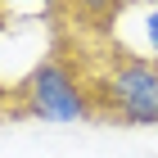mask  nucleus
I'll use <instances>...</instances> for the list:
<instances>
[{
  "label": "nucleus",
  "mask_w": 158,
  "mask_h": 158,
  "mask_svg": "<svg viewBox=\"0 0 158 158\" xmlns=\"http://www.w3.org/2000/svg\"><path fill=\"white\" fill-rule=\"evenodd\" d=\"M50 54L73 73L86 99V122L104 127H158V54L135 50L109 32L50 27Z\"/></svg>",
  "instance_id": "nucleus-1"
},
{
  "label": "nucleus",
  "mask_w": 158,
  "mask_h": 158,
  "mask_svg": "<svg viewBox=\"0 0 158 158\" xmlns=\"http://www.w3.org/2000/svg\"><path fill=\"white\" fill-rule=\"evenodd\" d=\"M0 122H86V99L73 73L45 54L18 81H0Z\"/></svg>",
  "instance_id": "nucleus-2"
},
{
  "label": "nucleus",
  "mask_w": 158,
  "mask_h": 158,
  "mask_svg": "<svg viewBox=\"0 0 158 158\" xmlns=\"http://www.w3.org/2000/svg\"><path fill=\"white\" fill-rule=\"evenodd\" d=\"M158 5V0H50L45 18L50 27H63V32H95V36H109L118 32V23L127 14Z\"/></svg>",
  "instance_id": "nucleus-3"
},
{
  "label": "nucleus",
  "mask_w": 158,
  "mask_h": 158,
  "mask_svg": "<svg viewBox=\"0 0 158 158\" xmlns=\"http://www.w3.org/2000/svg\"><path fill=\"white\" fill-rule=\"evenodd\" d=\"M140 32H145V41H149V54H158V5H145V14H140Z\"/></svg>",
  "instance_id": "nucleus-4"
},
{
  "label": "nucleus",
  "mask_w": 158,
  "mask_h": 158,
  "mask_svg": "<svg viewBox=\"0 0 158 158\" xmlns=\"http://www.w3.org/2000/svg\"><path fill=\"white\" fill-rule=\"evenodd\" d=\"M0 32H5V0H0Z\"/></svg>",
  "instance_id": "nucleus-5"
},
{
  "label": "nucleus",
  "mask_w": 158,
  "mask_h": 158,
  "mask_svg": "<svg viewBox=\"0 0 158 158\" xmlns=\"http://www.w3.org/2000/svg\"><path fill=\"white\" fill-rule=\"evenodd\" d=\"M5 5H9V0H5ZM41 5H50V0H41Z\"/></svg>",
  "instance_id": "nucleus-6"
}]
</instances>
